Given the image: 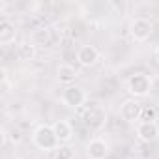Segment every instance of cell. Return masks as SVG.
<instances>
[{"label":"cell","instance_id":"13","mask_svg":"<svg viewBox=\"0 0 159 159\" xmlns=\"http://www.w3.org/2000/svg\"><path fill=\"white\" fill-rule=\"evenodd\" d=\"M32 43L38 45H49L51 43V28L49 26H39L32 32Z\"/></svg>","mask_w":159,"mask_h":159},{"label":"cell","instance_id":"4","mask_svg":"<svg viewBox=\"0 0 159 159\" xmlns=\"http://www.w3.org/2000/svg\"><path fill=\"white\" fill-rule=\"evenodd\" d=\"M129 34L135 41H146L153 34V25L144 17H135L129 25Z\"/></svg>","mask_w":159,"mask_h":159},{"label":"cell","instance_id":"8","mask_svg":"<svg viewBox=\"0 0 159 159\" xmlns=\"http://www.w3.org/2000/svg\"><path fill=\"white\" fill-rule=\"evenodd\" d=\"M77 62L81 64L83 67H90L99 60V51L94 45H81L77 49Z\"/></svg>","mask_w":159,"mask_h":159},{"label":"cell","instance_id":"6","mask_svg":"<svg viewBox=\"0 0 159 159\" xmlns=\"http://www.w3.org/2000/svg\"><path fill=\"white\" fill-rule=\"evenodd\" d=\"M140 111H142V105L137 101V99H125V101H122V105H120V118L124 120V122H127V124H139V120H140Z\"/></svg>","mask_w":159,"mask_h":159},{"label":"cell","instance_id":"7","mask_svg":"<svg viewBox=\"0 0 159 159\" xmlns=\"http://www.w3.org/2000/svg\"><path fill=\"white\" fill-rule=\"evenodd\" d=\"M109 142L103 137H94L86 144V155L88 159H107L109 155Z\"/></svg>","mask_w":159,"mask_h":159},{"label":"cell","instance_id":"11","mask_svg":"<svg viewBox=\"0 0 159 159\" xmlns=\"http://www.w3.org/2000/svg\"><path fill=\"white\" fill-rule=\"evenodd\" d=\"M17 38V28L10 19H2L0 21V45H11Z\"/></svg>","mask_w":159,"mask_h":159},{"label":"cell","instance_id":"9","mask_svg":"<svg viewBox=\"0 0 159 159\" xmlns=\"http://www.w3.org/2000/svg\"><path fill=\"white\" fill-rule=\"evenodd\" d=\"M137 137L142 142H153L159 137V125L157 122H139L137 124Z\"/></svg>","mask_w":159,"mask_h":159},{"label":"cell","instance_id":"17","mask_svg":"<svg viewBox=\"0 0 159 159\" xmlns=\"http://www.w3.org/2000/svg\"><path fill=\"white\" fill-rule=\"evenodd\" d=\"M155 60L159 62V45H157V49H155Z\"/></svg>","mask_w":159,"mask_h":159},{"label":"cell","instance_id":"5","mask_svg":"<svg viewBox=\"0 0 159 159\" xmlns=\"http://www.w3.org/2000/svg\"><path fill=\"white\" fill-rule=\"evenodd\" d=\"M107 120H109V116H107V111L103 109V107H98V105H92L90 103V109H88V112H86V116H84V124H86V127H90L92 131H99V129H103L105 125H107Z\"/></svg>","mask_w":159,"mask_h":159},{"label":"cell","instance_id":"3","mask_svg":"<svg viewBox=\"0 0 159 159\" xmlns=\"http://www.w3.org/2000/svg\"><path fill=\"white\" fill-rule=\"evenodd\" d=\"M62 103L69 109H79L88 103V94L83 86L79 84H71V86H66L64 92H62Z\"/></svg>","mask_w":159,"mask_h":159},{"label":"cell","instance_id":"2","mask_svg":"<svg viewBox=\"0 0 159 159\" xmlns=\"http://www.w3.org/2000/svg\"><path fill=\"white\" fill-rule=\"evenodd\" d=\"M152 77L144 71H137L127 79V92L131 94L133 99H140L146 98L152 92Z\"/></svg>","mask_w":159,"mask_h":159},{"label":"cell","instance_id":"14","mask_svg":"<svg viewBox=\"0 0 159 159\" xmlns=\"http://www.w3.org/2000/svg\"><path fill=\"white\" fill-rule=\"evenodd\" d=\"M36 45L32 41H23L17 45V56L21 60H34L36 58Z\"/></svg>","mask_w":159,"mask_h":159},{"label":"cell","instance_id":"15","mask_svg":"<svg viewBox=\"0 0 159 159\" xmlns=\"http://www.w3.org/2000/svg\"><path fill=\"white\" fill-rule=\"evenodd\" d=\"M155 118H157V109L153 105H142L139 122H155Z\"/></svg>","mask_w":159,"mask_h":159},{"label":"cell","instance_id":"1","mask_svg":"<svg viewBox=\"0 0 159 159\" xmlns=\"http://www.w3.org/2000/svg\"><path fill=\"white\" fill-rule=\"evenodd\" d=\"M32 142L36 148H39L41 152H56L58 146H60V140L56 139L54 135V129L52 125L49 124H41L34 129L32 133Z\"/></svg>","mask_w":159,"mask_h":159},{"label":"cell","instance_id":"12","mask_svg":"<svg viewBox=\"0 0 159 159\" xmlns=\"http://www.w3.org/2000/svg\"><path fill=\"white\" fill-rule=\"evenodd\" d=\"M52 129H54V135L60 142H69L73 139V125L67 120H56L52 124Z\"/></svg>","mask_w":159,"mask_h":159},{"label":"cell","instance_id":"16","mask_svg":"<svg viewBox=\"0 0 159 159\" xmlns=\"http://www.w3.org/2000/svg\"><path fill=\"white\" fill-rule=\"evenodd\" d=\"M54 159H75V150L69 144H60L54 152Z\"/></svg>","mask_w":159,"mask_h":159},{"label":"cell","instance_id":"10","mask_svg":"<svg viewBox=\"0 0 159 159\" xmlns=\"http://www.w3.org/2000/svg\"><path fill=\"white\" fill-rule=\"evenodd\" d=\"M77 77H79V71L71 64H60L58 69H56V79H58V83H62L64 86L75 84V79Z\"/></svg>","mask_w":159,"mask_h":159}]
</instances>
